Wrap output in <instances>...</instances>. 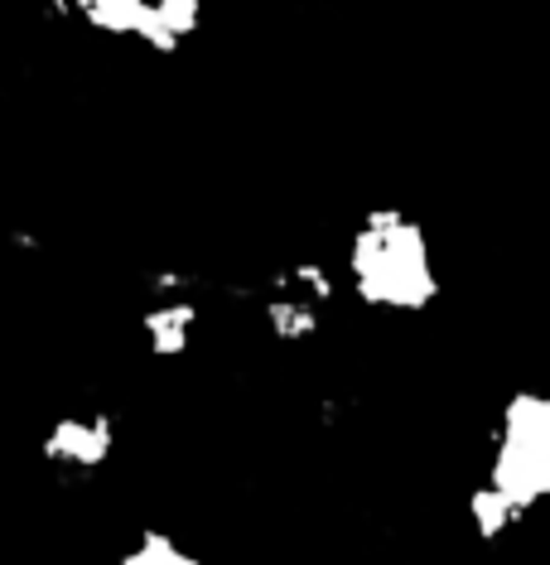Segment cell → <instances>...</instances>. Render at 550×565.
<instances>
[{
	"label": "cell",
	"mask_w": 550,
	"mask_h": 565,
	"mask_svg": "<svg viewBox=\"0 0 550 565\" xmlns=\"http://www.w3.org/2000/svg\"><path fill=\"white\" fill-rule=\"evenodd\" d=\"M348 280L377 310L411 315L425 310L440 290L430 262V242L416 217L406 213H373L348 242Z\"/></svg>",
	"instance_id": "6da1fadb"
},
{
	"label": "cell",
	"mask_w": 550,
	"mask_h": 565,
	"mask_svg": "<svg viewBox=\"0 0 550 565\" xmlns=\"http://www.w3.org/2000/svg\"><path fill=\"white\" fill-rule=\"evenodd\" d=\"M194 324H198V305L188 300V295H170V300L150 305L145 319H140V329H145V349L155 358L184 353L188 339H194Z\"/></svg>",
	"instance_id": "277c9868"
},
{
	"label": "cell",
	"mask_w": 550,
	"mask_h": 565,
	"mask_svg": "<svg viewBox=\"0 0 550 565\" xmlns=\"http://www.w3.org/2000/svg\"><path fill=\"white\" fill-rule=\"evenodd\" d=\"M488 483L521 512L550 498V392H517L497 416Z\"/></svg>",
	"instance_id": "7a4b0ae2"
},
{
	"label": "cell",
	"mask_w": 550,
	"mask_h": 565,
	"mask_svg": "<svg viewBox=\"0 0 550 565\" xmlns=\"http://www.w3.org/2000/svg\"><path fill=\"white\" fill-rule=\"evenodd\" d=\"M111 440H117V430H111L107 411L63 416V420H54V430L44 435V459H54L63 469H97V465H107Z\"/></svg>",
	"instance_id": "3957f363"
},
{
	"label": "cell",
	"mask_w": 550,
	"mask_h": 565,
	"mask_svg": "<svg viewBox=\"0 0 550 565\" xmlns=\"http://www.w3.org/2000/svg\"><path fill=\"white\" fill-rule=\"evenodd\" d=\"M121 565H198V556H188L184 546L174 542V536L164 532H145L136 542V551H126Z\"/></svg>",
	"instance_id": "5b68a950"
}]
</instances>
